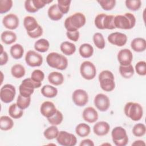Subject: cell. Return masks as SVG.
I'll use <instances>...</instances> for the list:
<instances>
[{
  "label": "cell",
  "mask_w": 146,
  "mask_h": 146,
  "mask_svg": "<svg viewBox=\"0 0 146 146\" xmlns=\"http://www.w3.org/2000/svg\"><path fill=\"white\" fill-rule=\"evenodd\" d=\"M2 41L6 44H11L15 42L17 40V35L12 31H4L1 35Z\"/></svg>",
  "instance_id": "cell-24"
},
{
  "label": "cell",
  "mask_w": 146,
  "mask_h": 146,
  "mask_svg": "<svg viewBox=\"0 0 146 146\" xmlns=\"http://www.w3.org/2000/svg\"><path fill=\"white\" fill-rule=\"evenodd\" d=\"M135 70L138 75L145 76L146 75V62L143 60L138 62L135 65Z\"/></svg>",
  "instance_id": "cell-45"
},
{
  "label": "cell",
  "mask_w": 146,
  "mask_h": 146,
  "mask_svg": "<svg viewBox=\"0 0 146 146\" xmlns=\"http://www.w3.org/2000/svg\"><path fill=\"white\" fill-rule=\"evenodd\" d=\"M9 57H8V54L7 53L3 51L1 52V55H0V65L3 66L4 64H6L7 62H8Z\"/></svg>",
  "instance_id": "cell-51"
},
{
  "label": "cell",
  "mask_w": 146,
  "mask_h": 146,
  "mask_svg": "<svg viewBox=\"0 0 146 146\" xmlns=\"http://www.w3.org/2000/svg\"><path fill=\"white\" fill-rule=\"evenodd\" d=\"M79 52L83 58H88L93 55L94 48L89 43H83L80 46Z\"/></svg>",
  "instance_id": "cell-26"
},
{
  "label": "cell",
  "mask_w": 146,
  "mask_h": 146,
  "mask_svg": "<svg viewBox=\"0 0 146 146\" xmlns=\"http://www.w3.org/2000/svg\"><path fill=\"white\" fill-rule=\"evenodd\" d=\"M146 127L143 123L136 124L132 128V133L136 137H141L145 134Z\"/></svg>",
  "instance_id": "cell-40"
},
{
  "label": "cell",
  "mask_w": 146,
  "mask_h": 146,
  "mask_svg": "<svg viewBox=\"0 0 146 146\" xmlns=\"http://www.w3.org/2000/svg\"><path fill=\"white\" fill-rule=\"evenodd\" d=\"M132 145H139V146H142V145H145V143L144 142L143 140H136L135 141L134 143L132 144Z\"/></svg>",
  "instance_id": "cell-53"
},
{
  "label": "cell",
  "mask_w": 146,
  "mask_h": 146,
  "mask_svg": "<svg viewBox=\"0 0 146 146\" xmlns=\"http://www.w3.org/2000/svg\"><path fill=\"white\" fill-rule=\"evenodd\" d=\"M2 23L4 27L10 30L16 29L19 24V19L17 15L10 13L5 15L2 19Z\"/></svg>",
  "instance_id": "cell-15"
},
{
  "label": "cell",
  "mask_w": 146,
  "mask_h": 146,
  "mask_svg": "<svg viewBox=\"0 0 146 146\" xmlns=\"http://www.w3.org/2000/svg\"><path fill=\"white\" fill-rule=\"evenodd\" d=\"M125 3L126 7L132 11L138 10L141 6V1L140 0H127Z\"/></svg>",
  "instance_id": "cell-42"
},
{
  "label": "cell",
  "mask_w": 146,
  "mask_h": 146,
  "mask_svg": "<svg viewBox=\"0 0 146 146\" xmlns=\"http://www.w3.org/2000/svg\"><path fill=\"white\" fill-rule=\"evenodd\" d=\"M16 90L14 86L6 84L3 86L0 90V98L2 102L9 103L11 102L15 96Z\"/></svg>",
  "instance_id": "cell-9"
},
{
  "label": "cell",
  "mask_w": 146,
  "mask_h": 146,
  "mask_svg": "<svg viewBox=\"0 0 146 146\" xmlns=\"http://www.w3.org/2000/svg\"><path fill=\"white\" fill-rule=\"evenodd\" d=\"M93 42L97 48L99 49H103L105 47L106 42L102 34L100 33H95L93 35Z\"/></svg>",
  "instance_id": "cell-36"
},
{
  "label": "cell",
  "mask_w": 146,
  "mask_h": 146,
  "mask_svg": "<svg viewBox=\"0 0 146 146\" xmlns=\"http://www.w3.org/2000/svg\"><path fill=\"white\" fill-rule=\"evenodd\" d=\"M25 67L20 64H16L12 66L11 68V73L13 76L15 78H21L25 76Z\"/></svg>",
  "instance_id": "cell-35"
},
{
  "label": "cell",
  "mask_w": 146,
  "mask_h": 146,
  "mask_svg": "<svg viewBox=\"0 0 146 146\" xmlns=\"http://www.w3.org/2000/svg\"><path fill=\"white\" fill-rule=\"evenodd\" d=\"M47 14L50 19L52 21H59L62 19L63 15L58 8L57 4H54L48 8Z\"/></svg>",
  "instance_id": "cell-22"
},
{
  "label": "cell",
  "mask_w": 146,
  "mask_h": 146,
  "mask_svg": "<svg viewBox=\"0 0 146 146\" xmlns=\"http://www.w3.org/2000/svg\"><path fill=\"white\" fill-rule=\"evenodd\" d=\"M63 119V114L59 110H57L53 116L47 118V120L49 123L51 125H59L62 122Z\"/></svg>",
  "instance_id": "cell-39"
},
{
  "label": "cell",
  "mask_w": 146,
  "mask_h": 146,
  "mask_svg": "<svg viewBox=\"0 0 146 146\" xmlns=\"http://www.w3.org/2000/svg\"><path fill=\"white\" fill-rule=\"evenodd\" d=\"M60 49L64 55L70 56L75 53L76 51V46L72 43L65 41L60 44Z\"/></svg>",
  "instance_id": "cell-25"
},
{
  "label": "cell",
  "mask_w": 146,
  "mask_h": 146,
  "mask_svg": "<svg viewBox=\"0 0 146 146\" xmlns=\"http://www.w3.org/2000/svg\"><path fill=\"white\" fill-rule=\"evenodd\" d=\"M39 25L36 19L32 16H26L23 19V26L27 33L35 30Z\"/></svg>",
  "instance_id": "cell-21"
},
{
  "label": "cell",
  "mask_w": 146,
  "mask_h": 146,
  "mask_svg": "<svg viewBox=\"0 0 146 146\" xmlns=\"http://www.w3.org/2000/svg\"><path fill=\"white\" fill-rule=\"evenodd\" d=\"M43 33V30L42 27H41V26L39 25L38 27L34 31H31V32H28L27 35L32 38H39V36H40L41 35H42Z\"/></svg>",
  "instance_id": "cell-48"
},
{
  "label": "cell",
  "mask_w": 146,
  "mask_h": 146,
  "mask_svg": "<svg viewBox=\"0 0 146 146\" xmlns=\"http://www.w3.org/2000/svg\"><path fill=\"white\" fill-rule=\"evenodd\" d=\"M80 72L84 79L86 80H92L96 76V68L92 62L84 61L80 65Z\"/></svg>",
  "instance_id": "cell-8"
},
{
  "label": "cell",
  "mask_w": 146,
  "mask_h": 146,
  "mask_svg": "<svg viewBox=\"0 0 146 146\" xmlns=\"http://www.w3.org/2000/svg\"><path fill=\"white\" fill-rule=\"evenodd\" d=\"M25 61L30 67H39L43 63V57L40 54L33 50H29L26 54Z\"/></svg>",
  "instance_id": "cell-11"
},
{
  "label": "cell",
  "mask_w": 146,
  "mask_h": 146,
  "mask_svg": "<svg viewBox=\"0 0 146 146\" xmlns=\"http://www.w3.org/2000/svg\"><path fill=\"white\" fill-rule=\"evenodd\" d=\"M46 62L50 67L57 70H64L68 66V60L67 58L55 52H50L47 55Z\"/></svg>",
  "instance_id": "cell-3"
},
{
  "label": "cell",
  "mask_w": 146,
  "mask_h": 146,
  "mask_svg": "<svg viewBox=\"0 0 146 146\" xmlns=\"http://www.w3.org/2000/svg\"><path fill=\"white\" fill-rule=\"evenodd\" d=\"M50 47L49 42L44 38L38 39L35 42L34 48L38 52H45L48 51Z\"/></svg>",
  "instance_id": "cell-29"
},
{
  "label": "cell",
  "mask_w": 146,
  "mask_h": 146,
  "mask_svg": "<svg viewBox=\"0 0 146 146\" xmlns=\"http://www.w3.org/2000/svg\"><path fill=\"white\" fill-rule=\"evenodd\" d=\"M99 81L101 88L106 92H110L115 87V78L112 72L109 70H103L99 75Z\"/></svg>",
  "instance_id": "cell-4"
},
{
  "label": "cell",
  "mask_w": 146,
  "mask_h": 146,
  "mask_svg": "<svg viewBox=\"0 0 146 146\" xmlns=\"http://www.w3.org/2000/svg\"><path fill=\"white\" fill-rule=\"evenodd\" d=\"M117 60L121 66L131 64L133 60V55L131 50L124 48L120 50L117 54Z\"/></svg>",
  "instance_id": "cell-16"
},
{
  "label": "cell",
  "mask_w": 146,
  "mask_h": 146,
  "mask_svg": "<svg viewBox=\"0 0 146 146\" xmlns=\"http://www.w3.org/2000/svg\"><path fill=\"white\" fill-rule=\"evenodd\" d=\"M113 143L116 146H125L128 143V136L125 129L120 126L115 127L111 132Z\"/></svg>",
  "instance_id": "cell-7"
},
{
  "label": "cell",
  "mask_w": 146,
  "mask_h": 146,
  "mask_svg": "<svg viewBox=\"0 0 146 146\" xmlns=\"http://www.w3.org/2000/svg\"><path fill=\"white\" fill-rule=\"evenodd\" d=\"M119 69L120 75L125 79L131 78L135 73L134 68L131 64L128 66L120 65Z\"/></svg>",
  "instance_id": "cell-28"
},
{
  "label": "cell",
  "mask_w": 146,
  "mask_h": 146,
  "mask_svg": "<svg viewBox=\"0 0 146 146\" xmlns=\"http://www.w3.org/2000/svg\"><path fill=\"white\" fill-rule=\"evenodd\" d=\"M83 119L89 123H93L98 119V113L97 111L92 107L86 108L82 113Z\"/></svg>",
  "instance_id": "cell-18"
},
{
  "label": "cell",
  "mask_w": 146,
  "mask_h": 146,
  "mask_svg": "<svg viewBox=\"0 0 146 146\" xmlns=\"http://www.w3.org/2000/svg\"><path fill=\"white\" fill-rule=\"evenodd\" d=\"M56 111L57 110L55 104L50 101H45L43 102L40 107V112L41 114L46 118L53 116Z\"/></svg>",
  "instance_id": "cell-17"
},
{
  "label": "cell",
  "mask_w": 146,
  "mask_h": 146,
  "mask_svg": "<svg viewBox=\"0 0 146 146\" xmlns=\"http://www.w3.org/2000/svg\"><path fill=\"white\" fill-rule=\"evenodd\" d=\"M98 2L103 10L107 11L111 10L116 5V1L115 0H101L98 1Z\"/></svg>",
  "instance_id": "cell-44"
},
{
  "label": "cell",
  "mask_w": 146,
  "mask_h": 146,
  "mask_svg": "<svg viewBox=\"0 0 146 146\" xmlns=\"http://www.w3.org/2000/svg\"><path fill=\"white\" fill-rule=\"evenodd\" d=\"M10 52L11 56L14 59H19L24 54V48L21 44L17 43L11 47Z\"/></svg>",
  "instance_id": "cell-27"
},
{
  "label": "cell",
  "mask_w": 146,
  "mask_h": 146,
  "mask_svg": "<svg viewBox=\"0 0 146 146\" xmlns=\"http://www.w3.org/2000/svg\"><path fill=\"white\" fill-rule=\"evenodd\" d=\"M86 18L82 13H75L67 17L64 21V27L67 31H77L86 23Z\"/></svg>",
  "instance_id": "cell-1"
},
{
  "label": "cell",
  "mask_w": 146,
  "mask_h": 146,
  "mask_svg": "<svg viewBox=\"0 0 146 146\" xmlns=\"http://www.w3.org/2000/svg\"><path fill=\"white\" fill-rule=\"evenodd\" d=\"M44 78V72L40 70H35L31 75V78L36 82H42Z\"/></svg>",
  "instance_id": "cell-46"
},
{
  "label": "cell",
  "mask_w": 146,
  "mask_h": 146,
  "mask_svg": "<svg viewBox=\"0 0 146 146\" xmlns=\"http://www.w3.org/2000/svg\"><path fill=\"white\" fill-rule=\"evenodd\" d=\"M42 94L48 98H52L55 97L58 94V90L56 87L50 86V85H45L42 87L41 89Z\"/></svg>",
  "instance_id": "cell-30"
},
{
  "label": "cell",
  "mask_w": 146,
  "mask_h": 146,
  "mask_svg": "<svg viewBox=\"0 0 146 146\" xmlns=\"http://www.w3.org/2000/svg\"><path fill=\"white\" fill-rule=\"evenodd\" d=\"M72 99L75 105L79 107H83L88 103V95L85 90L77 89L72 93Z\"/></svg>",
  "instance_id": "cell-12"
},
{
  "label": "cell",
  "mask_w": 146,
  "mask_h": 146,
  "mask_svg": "<svg viewBox=\"0 0 146 146\" xmlns=\"http://www.w3.org/2000/svg\"><path fill=\"white\" fill-rule=\"evenodd\" d=\"M13 1L1 0L0 1V13L3 14L8 12L13 6Z\"/></svg>",
  "instance_id": "cell-43"
},
{
  "label": "cell",
  "mask_w": 146,
  "mask_h": 146,
  "mask_svg": "<svg viewBox=\"0 0 146 146\" xmlns=\"http://www.w3.org/2000/svg\"><path fill=\"white\" fill-rule=\"evenodd\" d=\"M76 133L80 137H86L91 132L90 127L86 123H80L75 128Z\"/></svg>",
  "instance_id": "cell-33"
},
{
  "label": "cell",
  "mask_w": 146,
  "mask_h": 146,
  "mask_svg": "<svg viewBox=\"0 0 146 146\" xmlns=\"http://www.w3.org/2000/svg\"><path fill=\"white\" fill-rule=\"evenodd\" d=\"M14 125L12 119L7 116H2L0 117V128L2 131L11 129Z\"/></svg>",
  "instance_id": "cell-32"
},
{
  "label": "cell",
  "mask_w": 146,
  "mask_h": 146,
  "mask_svg": "<svg viewBox=\"0 0 146 146\" xmlns=\"http://www.w3.org/2000/svg\"><path fill=\"white\" fill-rule=\"evenodd\" d=\"M114 17H115L112 15L106 14L103 21V27L104 29L112 30L116 29L113 22Z\"/></svg>",
  "instance_id": "cell-38"
},
{
  "label": "cell",
  "mask_w": 146,
  "mask_h": 146,
  "mask_svg": "<svg viewBox=\"0 0 146 146\" xmlns=\"http://www.w3.org/2000/svg\"><path fill=\"white\" fill-rule=\"evenodd\" d=\"M105 15H106V14L101 13V14H98L96 16V17L95 18L94 23H95V25L96 27H97L98 29L104 30L103 27V19H104Z\"/></svg>",
  "instance_id": "cell-47"
},
{
  "label": "cell",
  "mask_w": 146,
  "mask_h": 146,
  "mask_svg": "<svg viewBox=\"0 0 146 146\" xmlns=\"http://www.w3.org/2000/svg\"><path fill=\"white\" fill-rule=\"evenodd\" d=\"M48 80L51 84L54 86H59L64 82V76L60 72L53 71L49 74Z\"/></svg>",
  "instance_id": "cell-23"
},
{
  "label": "cell",
  "mask_w": 146,
  "mask_h": 146,
  "mask_svg": "<svg viewBox=\"0 0 146 146\" xmlns=\"http://www.w3.org/2000/svg\"><path fill=\"white\" fill-rule=\"evenodd\" d=\"M71 2L70 0H58V7L63 14L68 12Z\"/></svg>",
  "instance_id": "cell-41"
},
{
  "label": "cell",
  "mask_w": 146,
  "mask_h": 146,
  "mask_svg": "<svg viewBox=\"0 0 146 146\" xmlns=\"http://www.w3.org/2000/svg\"><path fill=\"white\" fill-rule=\"evenodd\" d=\"M110 124L104 121L97 122L95 124L93 127V131L94 133L98 136H102L106 135L110 131Z\"/></svg>",
  "instance_id": "cell-19"
},
{
  "label": "cell",
  "mask_w": 146,
  "mask_h": 146,
  "mask_svg": "<svg viewBox=\"0 0 146 146\" xmlns=\"http://www.w3.org/2000/svg\"><path fill=\"white\" fill-rule=\"evenodd\" d=\"M59 130L56 125H52L47 128L43 132V135L47 140H52L56 138L59 134Z\"/></svg>",
  "instance_id": "cell-34"
},
{
  "label": "cell",
  "mask_w": 146,
  "mask_h": 146,
  "mask_svg": "<svg viewBox=\"0 0 146 146\" xmlns=\"http://www.w3.org/2000/svg\"><path fill=\"white\" fill-rule=\"evenodd\" d=\"M41 85V82H35L31 78L25 79L19 86V94L24 97H31L34 89L39 88Z\"/></svg>",
  "instance_id": "cell-6"
},
{
  "label": "cell",
  "mask_w": 146,
  "mask_h": 146,
  "mask_svg": "<svg viewBox=\"0 0 146 146\" xmlns=\"http://www.w3.org/2000/svg\"><path fill=\"white\" fill-rule=\"evenodd\" d=\"M125 115L132 120L139 121L143 115V110L141 104L135 102H128L124 108Z\"/></svg>",
  "instance_id": "cell-5"
},
{
  "label": "cell",
  "mask_w": 146,
  "mask_h": 146,
  "mask_svg": "<svg viewBox=\"0 0 146 146\" xmlns=\"http://www.w3.org/2000/svg\"><path fill=\"white\" fill-rule=\"evenodd\" d=\"M107 39L112 44L121 47L126 44L127 36L125 34L119 32H115L110 34L108 36Z\"/></svg>",
  "instance_id": "cell-14"
},
{
  "label": "cell",
  "mask_w": 146,
  "mask_h": 146,
  "mask_svg": "<svg viewBox=\"0 0 146 146\" xmlns=\"http://www.w3.org/2000/svg\"><path fill=\"white\" fill-rule=\"evenodd\" d=\"M113 22L115 28L129 30L135 26L136 18L133 14L126 13L124 15H116L114 17Z\"/></svg>",
  "instance_id": "cell-2"
},
{
  "label": "cell",
  "mask_w": 146,
  "mask_h": 146,
  "mask_svg": "<svg viewBox=\"0 0 146 146\" xmlns=\"http://www.w3.org/2000/svg\"><path fill=\"white\" fill-rule=\"evenodd\" d=\"M56 139L58 144L63 146H74L77 143V139L74 134L64 131H59Z\"/></svg>",
  "instance_id": "cell-10"
},
{
  "label": "cell",
  "mask_w": 146,
  "mask_h": 146,
  "mask_svg": "<svg viewBox=\"0 0 146 146\" xmlns=\"http://www.w3.org/2000/svg\"><path fill=\"white\" fill-rule=\"evenodd\" d=\"M94 104L98 110L102 112L107 111L110 106L109 98L103 94H98L94 98Z\"/></svg>",
  "instance_id": "cell-13"
},
{
  "label": "cell",
  "mask_w": 146,
  "mask_h": 146,
  "mask_svg": "<svg viewBox=\"0 0 146 146\" xmlns=\"http://www.w3.org/2000/svg\"><path fill=\"white\" fill-rule=\"evenodd\" d=\"M25 8L29 13H34L38 11V10L35 8L32 0H26L25 2Z\"/></svg>",
  "instance_id": "cell-49"
},
{
  "label": "cell",
  "mask_w": 146,
  "mask_h": 146,
  "mask_svg": "<svg viewBox=\"0 0 146 146\" xmlns=\"http://www.w3.org/2000/svg\"><path fill=\"white\" fill-rule=\"evenodd\" d=\"M66 35L67 38L72 41L76 42L78 40L80 36V34L78 30L74 31H67Z\"/></svg>",
  "instance_id": "cell-50"
},
{
  "label": "cell",
  "mask_w": 146,
  "mask_h": 146,
  "mask_svg": "<svg viewBox=\"0 0 146 146\" xmlns=\"http://www.w3.org/2000/svg\"><path fill=\"white\" fill-rule=\"evenodd\" d=\"M31 103V97H24L21 95H19L17 100V104L22 110H25L28 108Z\"/></svg>",
  "instance_id": "cell-37"
},
{
  "label": "cell",
  "mask_w": 146,
  "mask_h": 146,
  "mask_svg": "<svg viewBox=\"0 0 146 146\" xmlns=\"http://www.w3.org/2000/svg\"><path fill=\"white\" fill-rule=\"evenodd\" d=\"M79 145L80 146H94V143L91 140L89 139H86L81 141L80 143L79 144Z\"/></svg>",
  "instance_id": "cell-52"
},
{
  "label": "cell",
  "mask_w": 146,
  "mask_h": 146,
  "mask_svg": "<svg viewBox=\"0 0 146 146\" xmlns=\"http://www.w3.org/2000/svg\"><path fill=\"white\" fill-rule=\"evenodd\" d=\"M9 115L13 119L21 118L23 113V110L20 108L17 104V103H13L10 106L8 111Z\"/></svg>",
  "instance_id": "cell-31"
},
{
  "label": "cell",
  "mask_w": 146,
  "mask_h": 146,
  "mask_svg": "<svg viewBox=\"0 0 146 146\" xmlns=\"http://www.w3.org/2000/svg\"><path fill=\"white\" fill-rule=\"evenodd\" d=\"M132 49L135 52H143L146 49V42L143 38H134L131 43Z\"/></svg>",
  "instance_id": "cell-20"
}]
</instances>
